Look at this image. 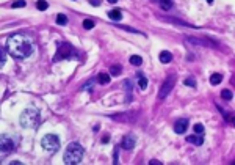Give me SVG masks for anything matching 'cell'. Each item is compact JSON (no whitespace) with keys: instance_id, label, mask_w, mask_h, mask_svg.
Segmentation results:
<instances>
[{"instance_id":"obj_17","label":"cell","mask_w":235,"mask_h":165,"mask_svg":"<svg viewBox=\"0 0 235 165\" xmlns=\"http://www.w3.org/2000/svg\"><path fill=\"white\" fill-rule=\"evenodd\" d=\"M130 65L141 66V65H143V58H141L140 55H132V57H130Z\"/></svg>"},{"instance_id":"obj_7","label":"cell","mask_w":235,"mask_h":165,"mask_svg":"<svg viewBox=\"0 0 235 165\" xmlns=\"http://www.w3.org/2000/svg\"><path fill=\"white\" fill-rule=\"evenodd\" d=\"M14 148V142L7 134L0 135V153H9Z\"/></svg>"},{"instance_id":"obj_19","label":"cell","mask_w":235,"mask_h":165,"mask_svg":"<svg viewBox=\"0 0 235 165\" xmlns=\"http://www.w3.org/2000/svg\"><path fill=\"white\" fill-rule=\"evenodd\" d=\"M147 84H149V82H147V79L140 74V76H138V85H140L141 90H146V88H147Z\"/></svg>"},{"instance_id":"obj_15","label":"cell","mask_w":235,"mask_h":165,"mask_svg":"<svg viewBox=\"0 0 235 165\" xmlns=\"http://www.w3.org/2000/svg\"><path fill=\"white\" fill-rule=\"evenodd\" d=\"M111 118L116 121H129L127 118H133V115L132 113H121V115H113Z\"/></svg>"},{"instance_id":"obj_22","label":"cell","mask_w":235,"mask_h":165,"mask_svg":"<svg viewBox=\"0 0 235 165\" xmlns=\"http://www.w3.org/2000/svg\"><path fill=\"white\" fill-rule=\"evenodd\" d=\"M57 24L58 25H66L68 24V18L64 14H58L57 16Z\"/></svg>"},{"instance_id":"obj_35","label":"cell","mask_w":235,"mask_h":165,"mask_svg":"<svg viewBox=\"0 0 235 165\" xmlns=\"http://www.w3.org/2000/svg\"><path fill=\"white\" fill-rule=\"evenodd\" d=\"M205 2H207V3H213V0H205Z\"/></svg>"},{"instance_id":"obj_18","label":"cell","mask_w":235,"mask_h":165,"mask_svg":"<svg viewBox=\"0 0 235 165\" xmlns=\"http://www.w3.org/2000/svg\"><path fill=\"white\" fill-rule=\"evenodd\" d=\"M124 85H125V90H127V98H125V101L129 102L130 99H132V84H130V80H125Z\"/></svg>"},{"instance_id":"obj_24","label":"cell","mask_w":235,"mask_h":165,"mask_svg":"<svg viewBox=\"0 0 235 165\" xmlns=\"http://www.w3.org/2000/svg\"><path fill=\"white\" fill-rule=\"evenodd\" d=\"M25 5L27 3L24 2V0H14V2L11 3V8H24Z\"/></svg>"},{"instance_id":"obj_31","label":"cell","mask_w":235,"mask_h":165,"mask_svg":"<svg viewBox=\"0 0 235 165\" xmlns=\"http://www.w3.org/2000/svg\"><path fill=\"white\" fill-rule=\"evenodd\" d=\"M91 5H94V7H97V5H100V0H89Z\"/></svg>"},{"instance_id":"obj_14","label":"cell","mask_w":235,"mask_h":165,"mask_svg":"<svg viewBox=\"0 0 235 165\" xmlns=\"http://www.w3.org/2000/svg\"><path fill=\"white\" fill-rule=\"evenodd\" d=\"M97 80H99L102 85L110 84V74H107V73H100L99 76H97Z\"/></svg>"},{"instance_id":"obj_3","label":"cell","mask_w":235,"mask_h":165,"mask_svg":"<svg viewBox=\"0 0 235 165\" xmlns=\"http://www.w3.org/2000/svg\"><path fill=\"white\" fill-rule=\"evenodd\" d=\"M39 123H41V117H39V112L35 107L25 109L22 112V115H20V124H22V128L35 129V128H38Z\"/></svg>"},{"instance_id":"obj_9","label":"cell","mask_w":235,"mask_h":165,"mask_svg":"<svg viewBox=\"0 0 235 165\" xmlns=\"http://www.w3.org/2000/svg\"><path fill=\"white\" fill-rule=\"evenodd\" d=\"M188 128V120H177L176 123H174V131H176V134H183L185 131Z\"/></svg>"},{"instance_id":"obj_11","label":"cell","mask_w":235,"mask_h":165,"mask_svg":"<svg viewBox=\"0 0 235 165\" xmlns=\"http://www.w3.org/2000/svg\"><path fill=\"white\" fill-rule=\"evenodd\" d=\"M158 58H160V62L162 63H171L172 62V54L171 52H168V51H162L160 52V55H158Z\"/></svg>"},{"instance_id":"obj_30","label":"cell","mask_w":235,"mask_h":165,"mask_svg":"<svg viewBox=\"0 0 235 165\" xmlns=\"http://www.w3.org/2000/svg\"><path fill=\"white\" fill-rule=\"evenodd\" d=\"M92 84H94V80H89L86 85H83V87H81V90H89V88L92 87Z\"/></svg>"},{"instance_id":"obj_32","label":"cell","mask_w":235,"mask_h":165,"mask_svg":"<svg viewBox=\"0 0 235 165\" xmlns=\"http://www.w3.org/2000/svg\"><path fill=\"white\" fill-rule=\"evenodd\" d=\"M113 162H114V164H118V162H119V161H118V150L114 151V161H113Z\"/></svg>"},{"instance_id":"obj_23","label":"cell","mask_w":235,"mask_h":165,"mask_svg":"<svg viewBox=\"0 0 235 165\" xmlns=\"http://www.w3.org/2000/svg\"><path fill=\"white\" fill-rule=\"evenodd\" d=\"M83 27H85L86 30L94 29V21H91V19H85V21H83Z\"/></svg>"},{"instance_id":"obj_25","label":"cell","mask_w":235,"mask_h":165,"mask_svg":"<svg viewBox=\"0 0 235 165\" xmlns=\"http://www.w3.org/2000/svg\"><path fill=\"white\" fill-rule=\"evenodd\" d=\"M110 74H111V76H119V74H121V66H118V65L111 66V69H110Z\"/></svg>"},{"instance_id":"obj_36","label":"cell","mask_w":235,"mask_h":165,"mask_svg":"<svg viewBox=\"0 0 235 165\" xmlns=\"http://www.w3.org/2000/svg\"><path fill=\"white\" fill-rule=\"evenodd\" d=\"M232 123H234V126H235V118H234V121H232Z\"/></svg>"},{"instance_id":"obj_1","label":"cell","mask_w":235,"mask_h":165,"mask_svg":"<svg viewBox=\"0 0 235 165\" xmlns=\"http://www.w3.org/2000/svg\"><path fill=\"white\" fill-rule=\"evenodd\" d=\"M7 51L9 52V55H13L16 58H27L33 52V44H31V40L28 36L16 33V35L8 38Z\"/></svg>"},{"instance_id":"obj_5","label":"cell","mask_w":235,"mask_h":165,"mask_svg":"<svg viewBox=\"0 0 235 165\" xmlns=\"http://www.w3.org/2000/svg\"><path fill=\"white\" fill-rule=\"evenodd\" d=\"M174 84H176V76H169L168 79L163 82V85L160 87V91H158V98L160 99H165L169 93L172 91Z\"/></svg>"},{"instance_id":"obj_12","label":"cell","mask_w":235,"mask_h":165,"mask_svg":"<svg viewBox=\"0 0 235 165\" xmlns=\"http://www.w3.org/2000/svg\"><path fill=\"white\" fill-rule=\"evenodd\" d=\"M108 18H110L111 21H121L122 19V14H121V11L116 8V10H111L110 13H108Z\"/></svg>"},{"instance_id":"obj_21","label":"cell","mask_w":235,"mask_h":165,"mask_svg":"<svg viewBox=\"0 0 235 165\" xmlns=\"http://www.w3.org/2000/svg\"><path fill=\"white\" fill-rule=\"evenodd\" d=\"M36 8L39 10V11H46L49 8V3L46 2V0H38V2H36Z\"/></svg>"},{"instance_id":"obj_10","label":"cell","mask_w":235,"mask_h":165,"mask_svg":"<svg viewBox=\"0 0 235 165\" xmlns=\"http://www.w3.org/2000/svg\"><path fill=\"white\" fill-rule=\"evenodd\" d=\"M187 142L193 143V145H196V146H201L202 143H204V137H202V134H194V135H188V137H187Z\"/></svg>"},{"instance_id":"obj_2","label":"cell","mask_w":235,"mask_h":165,"mask_svg":"<svg viewBox=\"0 0 235 165\" xmlns=\"http://www.w3.org/2000/svg\"><path fill=\"white\" fill-rule=\"evenodd\" d=\"M83 154L85 150L80 143L74 142L66 148V153H64V164L68 165H75V164H80L81 159H83Z\"/></svg>"},{"instance_id":"obj_29","label":"cell","mask_w":235,"mask_h":165,"mask_svg":"<svg viewBox=\"0 0 235 165\" xmlns=\"http://www.w3.org/2000/svg\"><path fill=\"white\" fill-rule=\"evenodd\" d=\"M5 62H7V55H5V52H3V49L0 47V68L5 65Z\"/></svg>"},{"instance_id":"obj_13","label":"cell","mask_w":235,"mask_h":165,"mask_svg":"<svg viewBox=\"0 0 235 165\" xmlns=\"http://www.w3.org/2000/svg\"><path fill=\"white\" fill-rule=\"evenodd\" d=\"M187 41H190V43H196V44H201V46H212V41H209V40H198V38H187Z\"/></svg>"},{"instance_id":"obj_4","label":"cell","mask_w":235,"mask_h":165,"mask_svg":"<svg viewBox=\"0 0 235 165\" xmlns=\"http://www.w3.org/2000/svg\"><path fill=\"white\" fill-rule=\"evenodd\" d=\"M41 146L44 148L46 151H49V153L57 151L58 146H60L58 135H55V134H47V135H44V137H42V140H41Z\"/></svg>"},{"instance_id":"obj_28","label":"cell","mask_w":235,"mask_h":165,"mask_svg":"<svg viewBox=\"0 0 235 165\" xmlns=\"http://www.w3.org/2000/svg\"><path fill=\"white\" fill-rule=\"evenodd\" d=\"M183 85L194 88V87H196V82H194V79H191V77H190V79H185V80H183Z\"/></svg>"},{"instance_id":"obj_6","label":"cell","mask_w":235,"mask_h":165,"mask_svg":"<svg viewBox=\"0 0 235 165\" xmlns=\"http://www.w3.org/2000/svg\"><path fill=\"white\" fill-rule=\"evenodd\" d=\"M72 55V46L68 43H61L58 47V52L55 55V58H53V62H58V60H63V58H68Z\"/></svg>"},{"instance_id":"obj_33","label":"cell","mask_w":235,"mask_h":165,"mask_svg":"<svg viewBox=\"0 0 235 165\" xmlns=\"http://www.w3.org/2000/svg\"><path fill=\"white\" fill-rule=\"evenodd\" d=\"M151 164H154V165H158V164H162V162H158V161H151Z\"/></svg>"},{"instance_id":"obj_16","label":"cell","mask_w":235,"mask_h":165,"mask_svg":"<svg viewBox=\"0 0 235 165\" xmlns=\"http://www.w3.org/2000/svg\"><path fill=\"white\" fill-rule=\"evenodd\" d=\"M220 82H223V76H221V74L215 73V74L210 76V84H212V85H218Z\"/></svg>"},{"instance_id":"obj_26","label":"cell","mask_w":235,"mask_h":165,"mask_svg":"<svg viewBox=\"0 0 235 165\" xmlns=\"http://www.w3.org/2000/svg\"><path fill=\"white\" fill-rule=\"evenodd\" d=\"M221 96H223V99H226V101H231L232 99V91L231 90H223Z\"/></svg>"},{"instance_id":"obj_34","label":"cell","mask_w":235,"mask_h":165,"mask_svg":"<svg viewBox=\"0 0 235 165\" xmlns=\"http://www.w3.org/2000/svg\"><path fill=\"white\" fill-rule=\"evenodd\" d=\"M108 2H110V3H116L118 0H108Z\"/></svg>"},{"instance_id":"obj_27","label":"cell","mask_w":235,"mask_h":165,"mask_svg":"<svg viewBox=\"0 0 235 165\" xmlns=\"http://www.w3.org/2000/svg\"><path fill=\"white\" fill-rule=\"evenodd\" d=\"M193 129H194V134H204V126L201 123H196Z\"/></svg>"},{"instance_id":"obj_8","label":"cell","mask_w":235,"mask_h":165,"mask_svg":"<svg viewBox=\"0 0 235 165\" xmlns=\"http://www.w3.org/2000/svg\"><path fill=\"white\" fill-rule=\"evenodd\" d=\"M135 143H136V139H135L133 135H125L124 139L121 140V146L124 148V150H127V151H130V150H133Z\"/></svg>"},{"instance_id":"obj_20","label":"cell","mask_w":235,"mask_h":165,"mask_svg":"<svg viewBox=\"0 0 235 165\" xmlns=\"http://www.w3.org/2000/svg\"><path fill=\"white\" fill-rule=\"evenodd\" d=\"M158 3H160L162 10H165V11H168L169 8L172 7V2H171V0H158Z\"/></svg>"}]
</instances>
